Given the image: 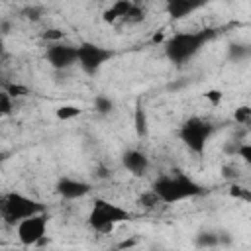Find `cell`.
Instances as JSON below:
<instances>
[{
    "mask_svg": "<svg viewBox=\"0 0 251 251\" xmlns=\"http://www.w3.org/2000/svg\"><path fill=\"white\" fill-rule=\"evenodd\" d=\"M122 163H124L126 171L131 173V175H135V176L145 175V173L149 171V165H151V163H149V157H147L141 149H133V147L124 153Z\"/></svg>",
    "mask_w": 251,
    "mask_h": 251,
    "instance_id": "10",
    "label": "cell"
},
{
    "mask_svg": "<svg viewBox=\"0 0 251 251\" xmlns=\"http://www.w3.org/2000/svg\"><path fill=\"white\" fill-rule=\"evenodd\" d=\"M222 243V235L218 231H202L196 235L198 247H218Z\"/></svg>",
    "mask_w": 251,
    "mask_h": 251,
    "instance_id": "12",
    "label": "cell"
},
{
    "mask_svg": "<svg viewBox=\"0 0 251 251\" xmlns=\"http://www.w3.org/2000/svg\"><path fill=\"white\" fill-rule=\"evenodd\" d=\"M112 108H114V102H112L108 96L100 94V96L94 98V110H96L98 114H110Z\"/></svg>",
    "mask_w": 251,
    "mask_h": 251,
    "instance_id": "14",
    "label": "cell"
},
{
    "mask_svg": "<svg viewBox=\"0 0 251 251\" xmlns=\"http://www.w3.org/2000/svg\"><path fill=\"white\" fill-rule=\"evenodd\" d=\"M120 251H129V249H120Z\"/></svg>",
    "mask_w": 251,
    "mask_h": 251,
    "instance_id": "24",
    "label": "cell"
},
{
    "mask_svg": "<svg viewBox=\"0 0 251 251\" xmlns=\"http://www.w3.org/2000/svg\"><path fill=\"white\" fill-rule=\"evenodd\" d=\"M212 39V31L210 29H202V31H178L173 33L167 41H165V55L169 61H173L175 65H182L186 61H190L208 41Z\"/></svg>",
    "mask_w": 251,
    "mask_h": 251,
    "instance_id": "2",
    "label": "cell"
},
{
    "mask_svg": "<svg viewBox=\"0 0 251 251\" xmlns=\"http://www.w3.org/2000/svg\"><path fill=\"white\" fill-rule=\"evenodd\" d=\"M237 155L245 161V163H251V143H241L237 147Z\"/></svg>",
    "mask_w": 251,
    "mask_h": 251,
    "instance_id": "21",
    "label": "cell"
},
{
    "mask_svg": "<svg viewBox=\"0 0 251 251\" xmlns=\"http://www.w3.org/2000/svg\"><path fill=\"white\" fill-rule=\"evenodd\" d=\"M135 129H137L139 135L147 133V118H145V110L143 108L135 110Z\"/></svg>",
    "mask_w": 251,
    "mask_h": 251,
    "instance_id": "15",
    "label": "cell"
},
{
    "mask_svg": "<svg viewBox=\"0 0 251 251\" xmlns=\"http://www.w3.org/2000/svg\"><path fill=\"white\" fill-rule=\"evenodd\" d=\"M231 188H233V190H231V194H233V196H241V198H245V200H249V198H251L247 188H243V186H231Z\"/></svg>",
    "mask_w": 251,
    "mask_h": 251,
    "instance_id": "22",
    "label": "cell"
},
{
    "mask_svg": "<svg viewBox=\"0 0 251 251\" xmlns=\"http://www.w3.org/2000/svg\"><path fill=\"white\" fill-rule=\"evenodd\" d=\"M45 59L55 71H67L76 65V45H71L65 41L51 43L47 45Z\"/></svg>",
    "mask_w": 251,
    "mask_h": 251,
    "instance_id": "8",
    "label": "cell"
},
{
    "mask_svg": "<svg viewBox=\"0 0 251 251\" xmlns=\"http://www.w3.org/2000/svg\"><path fill=\"white\" fill-rule=\"evenodd\" d=\"M206 98H210L214 104H218V102L222 100V92H218V90H210V92L206 94Z\"/></svg>",
    "mask_w": 251,
    "mask_h": 251,
    "instance_id": "23",
    "label": "cell"
},
{
    "mask_svg": "<svg viewBox=\"0 0 251 251\" xmlns=\"http://www.w3.org/2000/svg\"><path fill=\"white\" fill-rule=\"evenodd\" d=\"M55 190L63 200H78V198H84L92 190V184L82 180V178L61 176L55 184Z\"/></svg>",
    "mask_w": 251,
    "mask_h": 251,
    "instance_id": "9",
    "label": "cell"
},
{
    "mask_svg": "<svg viewBox=\"0 0 251 251\" xmlns=\"http://www.w3.org/2000/svg\"><path fill=\"white\" fill-rule=\"evenodd\" d=\"M55 116L59 118V120H73V118H76V116H80V108L78 106H73V104H63V106H59L57 110H55Z\"/></svg>",
    "mask_w": 251,
    "mask_h": 251,
    "instance_id": "13",
    "label": "cell"
},
{
    "mask_svg": "<svg viewBox=\"0 0 251 251\" xmlns=\"http://www.w3.org/2000/svg\"><path fill=\"white\" fill-rule=\"evenodd\" d=\"M63 37H65V31H63V29H57V27H51V29H45V31H43V39H47L49 45L63 41Z\"/></svg>",
    "mask_w": 251,
    "mask_h": 251,
    "instance_id": "18",
    "label": "cell"
},
{
    "mask_svg": "<svg viewBox=\"0 0 251 251\" xmlns=\"http://www.w3.org/2000/svg\"><path fill=\"white\" fill-rule=\"evenodd\" d=\"M0 243H2V241H0Z\"/></svg>",
    "mask_w": 251,
    "mask_h": 251,
    "instance_id": "25",
    "label": "cell"
},
{
    "mask_svg": "<svg viewBox=\"0 0 251 251\" xmlns=\"http://www.w3.org/2000/svg\"><path fill=\"white\" fill-rule=\"evenodd\" d=\"M6 92H8L12 98H18V96L27 94V88L22 86V84H8V86H6Z\"/></svg>",
    "mask_w": 251,
    "mask_h": 251,
    "instance_id": "20",
    "label": "cell"
},
{
    "mask_svg": "<svg viewBox=\"0 0 251 251\" xmlns=\"http://www.w3.org/2000/svg\"><path fill=\"white\" fill-rule=\"evenodd\" d=\"M235 122L241 126H247L251 122V108L249 106H241L235 110Z\"/></svg>",
    "mask_w": 251,
    "mask_h": 251,
    "instance_id": "19",
    "label": "cell"
},
{
    "mask_svg": "<svg viewBox=\"0 0 251 251\" xmlns=\"http://www.w3.org/2000/svg\"><path fill=\"white\" fill-rule=\"evenodd\" d=\"M129 218H131V214L124 206H120L116 202H110L106 198H94L86 222L96 233H108L116 226L127 222Z\"/></svg>",
    "mask_w": 251,
    "mask_h": 251,
    "instance_id": "4",
    "label": "cell"
},
{
    "mask_svg": "<svg viewBox=\"0 0 251 251\" xmlns=\"http://www.w3.org/2000/svg\"><path fill=\"white\" fill-rule=\"evenodd\" d=\"M41 212H45L43 204L24 192L10 190V192L0 194V220L10 226H16L22 220L41 214Z\"/></svg>",
    "mask_w": 251,
    "mask_h": 251,
    "instance_id": "3",
    "label": "cell"
},
{
    "mask_svg": "<svg viewBox=\"0 0 251 251\" xmlns=\"http://www.w3.org/2000/svg\"><path fill=\"white\" fill-rule=\"evenodd\" d=\"M112 51L96 45V43H80L76 45V65L86 73V75H96L106 61H110Z\"/></svg>",
    "mask_w": 251,
    "mask_h": 251,
    "instance_id": "6",
    "label": "cell"
},
{
    "mask_svg": "<svg viewBox=\"0 0 251 251\" xmlns=\"http://www.w3.org/2000/svg\"><path fill=\"white\" fill-rule=\"evenodd\" d=\"M200 6H202L200 2H190V0H171L167 2V12L173 18H184L194 10H198Z\"/></svg>",
    "mask_w": 251,
    "mask_h": 251,
    "instance_id": "11",
    "label": "cell"
},
{
    "mask_svg": "<svg viewBox=\"0 0 251 251\" xmlns=\"http://www.w3.org/2000/svg\"><path fill=\"white\" fill-rule=\"evenodd\" d=\"M151 192L159 198L161 204H176V202L200 196L204 192V188L188 175L175 171V173H165V175L157 176L153 180Z\"/></svg>",
    "mask_w": 251,
    "mask_h": 251,
    "instance_id": "1",
    "label": "cell"
},
{
    "mask_svg": "<svg viewBox=\"0 0 251 251\" xmlns=\"http://www.w3.org/2000/svg\"><path fill=\"white\" fill-rule=\"evenodd\" d=\"M12 108H14V98L6 90H0V116L10 114Z\"/></svg>",
    "mask_w": 251,
    "mask_h": 251,
    "instance_id": "17",
    "label": "cell"
},
{
    "mask_svg": "<svg viewBox=\"0 0 251 251\" xmlns=\"http://www.w3.org/2000/svg\"><path fill=\"white\" fill-rule=\"evenodd\" d=\"M47 224H49V216H47L45 212L22 220L20 224L14 226V227H16V237H18V241H20L22 245H25V247L37 245V243L45 237Z\"/></svg>",
    "mask_w": 251,
    "mask_h": 251,
    "instance_id": "7",
    "label": "cell"
},
{
    "mask_svg": "<svg viewBox=\"0 0 251 251\" xmlns=\"http://www.w3.org/2000/svg\"><path fill=\"white\" fill-rule=\"evenodd\" d=\"M139 204L143 206V208H147V210H153V208H157V206H161V202H159V198L151 192V190H147L145 194H141V198H139Z\"/></svg>",
    "mask_w": 251,
    "mask_h": 251,
    "instance_id": "16",
    "label": "cell"
},
{
    "mask_svg": "<svg viewBox=\"0 0 251 251\" xmlns=\"http://www.w3.org/2000/svg\"><path fill=\"white\" fill-rule=\"evenodd\" d=\"M212 133H214V126H212L208 120L200 118V116L188 118V120L180 126V131H178L180 141H182V143L188 147V151H192L194 155L204 153V147H206L208 139L212 137Z\"/></svg>",
    "mask_w": 251,
    "mask_h": 251,
    "instance_id": "5",
    "label": "cell"
}]
</instances>
